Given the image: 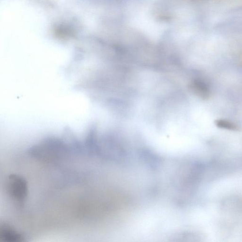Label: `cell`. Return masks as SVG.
Masks as SVG:
<instances>
[{
  "mask_svg": "<svg viewBox=\"0 0 242 242\" xmlns=\"http://www.w3.org/2000/svg\"><path fill=\"white\" fill-rule=\"evenodd\" d=\"M195 1H201V0H195Z\"/></svg>",
  "mask_w": 242,
  "mask_h": 242,
  "instance_id": "cell-3",
  "label": "cell"
},
{
  "mask_svg": "<svg viewBox=\"0 0 242 242\" xmlns=\"http://www.w3.org/2000/svg\"><path fill=\"white\" fill-rule=\"evenodd\" d=\"M215 124L218 127L221 129L230 131H237L238 129V126L235 123L227 120H216L215 121Z\"/></svg>",
  "mask_w": 242,
  "mask_h": 242,
  "instance_id": "cell-2",
  "label": "cell"
},
{
  "mask_svg": "<svg viewBox=\"0 0 242 242\" xmlns=\"http://www.w3.org/2000/svg\"><path fill=\"white\" fill-rule=\"evenodd\" d=\"M190 88L194 93L203 99H207L211 95V91L207 84L199 80H195L191 83Z\"/></svg>",
  "mask_w": 242,
  "mask_h": 242,
  "instance_id": "cell-1",
  "label": "cell"
}]
</instances>
